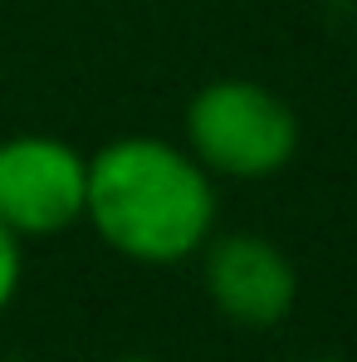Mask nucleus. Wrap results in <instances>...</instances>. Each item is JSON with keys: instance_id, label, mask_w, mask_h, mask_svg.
Listing matches in <instances>:
<instances>
[{"instance_id": "nucleus-4", "label": "nucleus", "mask_w": 357, "mask_h": 362, "mask_svg": "<svg viewBox=\"0 0 357 362\" xmlns=\"http://www.w3.org/2000/svg\"><path fill=\"white\" fill-rule=\"evenodd\" d=\"M206 264V299L216 303L221 318H230L240 328H274L279 318H289L298 299V269L294 259L264 235H221V240L201 245Z\"/></svg>"}, {"instance_id": "nucleus-5", "label": "nucleus", "mask_w": 357, "mask_h": 362, "mask_svg": "<svg viewBox=\"0 0 357 362\" xmlns=\"http://www.w3.org/2000/svg\"><path fill=\"white\" fill-rule=\"evenodd\" d=\"M20 279H25V240H20L15 230L0 226V313L15 303Z\"/></svg>"}, {"instance_id": "nucleus-3", "label": "nucleus", "mask_w": 357, "mask_h": 362, "mask_svg": "<svg viewBox=\"0 0 357 362\" xmlns=\"http://www.w3.org/2000/svg\"><path fill=\"white\" fill-rule=\"evenodd\" d=\"M88 157L49 132L0 142V226L20 240H49L83 221Z\"/></svg>"}, {"instance_id": "nucleus-6", "label": "nucleus", "mask_w": 357, "mask_h": 362, "mask_svg": "<svg viewBox=\"0 0 357 362\" xmlns=\"http://www.w3.org/2000/svg\"><path fill=\"white\" fill-rule=\"evenodd\" d=\"M108 362H157V358H142V353H127V358H108Z\"/></svg>"}, {"instance_id": "nucleus-2", "label": "nucleus", "mask_w": 357, "mask_h": 362, "mask_svg": "<svg viewBox=\"0 0 357 362\" xmlns=\"http://www.w3.org/2000/svg\"><path fill=\"white\" fill-rule=\"evenodd\" d=\"M186 152L211 177L264 181L298 152L294 108L250 78H216L186 108Z\"/></svg>"}, {"instance_id": "nucleus-7", "label": "nucleus", "mask_w": 357, "mask_h": 362, "mask_svg": "<svg viewBox=\"0 0 357 362\" xmlns=\"http://www.w3.org/2000/svg\"><path fill=\"white\" fill-rule=\"evenodd\" d=\"M303 362H338V358H303Z\"/></svg>"}, {"instance_id": "nucleus-1", "label": "nucleus", "mask_w": 357, "mask_h": 362, "mask_svg": "<svg viewBox=\"0 0 357 362\" xmlns=\"http://www.w3.org/2000/svg\"><path fill=\"white\" fill-rule=\"evenodd\" d=\"M83 221L132 264H177L211 240L216 181L186 147L118 137L88 157Z\"/></svg>"}, {"instance_id": "nucleus-8", "label": "nucleus", "mask_w": 357, "mask_h": 362, "mask_svg": "<svg viewBox=\"0 0 357 362\" xmlns=\"http://www.w3.org/2000/svg\"><path fill=\"white\" fill-rule=\"evenodd\" d=\"M0 362H25V358H0Z\"/></svg>"}]
</instances>
